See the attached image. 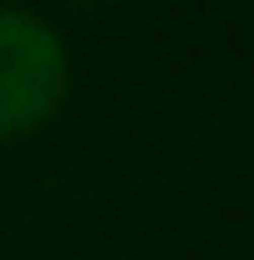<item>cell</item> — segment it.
<instances>
[{"label": "cell", "instance_id": "6da1fadb", "mask_svg": "<svg viewBox=\"0 0 254 260\" xmlns=\"http://www.w3.org/2000/svg\"><path fill=\"white\" fill-rule=\"evenodd\" d=\"M66 100V45L28 11H0V139L33 133Z\"/></svg>", "mask_w": 254, "mask_h": 260}]
</instances>
